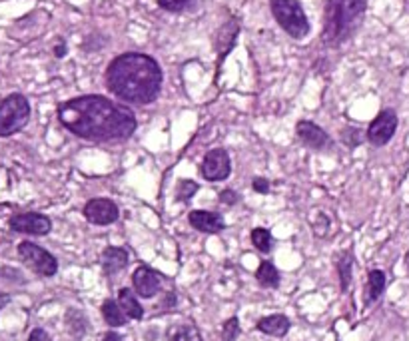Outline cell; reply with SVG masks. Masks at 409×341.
Returning a JSON list of instances; mask_svg holds the SVG:
<instances>
[{"label":"cell","instance_id":"cell-1","mask_svg":"<svg viewBox=\"0 0 409 341\" xmlns=\"http://www.w3.org/2000/svg\"><path fill=\"white\" fill-rule=\"evenodd\" d=\"M59 120L74 136L94 142L124 140L136 130V116L128 106L98 94L66 100L59 106Z\"/></svg>","mask_w":409,"mask_h":341},{"label":"cell","instance_id":"cell-9","mask_svg":"<svg viewBox=\"0 0 409 341\" xmlns=\"http://www.w3.org/2000/svg\"><path fill=\"white\" fill-rule=\"evenodd\" d=\"M11 228L14 232L30 235H47L52 230V222L44 213L24 212L16 213L11 218Z\"/></svg>","mask_w":409,"mask_h":341},{"label":"cell","instance_id":"cell-21","mask_svg":"<svg viewBox=\"0 0 409 341\" xmlns=\"http://www.w3.org/2000/svg\"><path fill=\"white\" fill-rule=\"evenodd\" d=\"M252 244L262 254H269L274 249V237H271V234H269L266 228H256L252 232Z\"/></svg>","mask_w":409,"mask_h":341},{"label":"cell","instance_id":"cell-2","mask_svg":"<svg viewBox=\"0 0 409 341\" xmlns=\"http://www.w3.org/2000/svg\"><path fill=\"white\" fill-rule=\"evenodd\" d=\"M106 86L124 102L152 104L160 94L162 68L148 54L126 52L110 62L106 70Z\"/></svg>","mask_w":409,"mask_h":341},{"label":"cell","instance_id":"cell-26","mask_svg":"<svg viewBox=\"0 0 409 341\" xmlns=\"http://www.w3.org/2000/svg\"><path fill=\"white\" fill-rule=\"evenodd\" d=\"M341 138H343V142L350 146V148H355V146H360L363 140L362 136V130L358 128H346L343 132H341Z\"/></svg>","mask_w":409,"mask_h":341},{"label":"cell","instance_id":"cell-7","mask_svg":"<svg viewBox=\"0 0 409 341\" xmlns=\"http://www.w3.org/2000/svg\"><path fill=\"white\" fill-rule=\"evenodd\" d=\"M398 130V114L393 110H381L367 128V140L374 146H386Z\"/></svg>","mask_w":409,"mask_h":341},{"label":"cell","instance_id":"cell-3","mask_svg":"<svg viewBox=\"0 0 409 341\" xmlns=\"http://www.w3.org/2000/svg\"><path fill=\"white\" fill-rule=\"evenodd\" d=\"M367 0H327L324 40L338 44L350 35L351 26L362 18Z\"/></svg>","mask_w":409,"mask_h":341},{"label":"cell","instance_id":"cell-17","mask_svg":"<svg viewBox=\"0 0 409 341\" xmlns=\"http://www.w3.org/2000/svg\"><path fill=\"white\" fill-rule=\"evenodd\" d=\"M118 304H120V307L124 309V314H126L130 319L144 318V309H142L140 302L136 299V295L132 294V290H128V287L120 290V294H118Z\"/></svg>","mask_w":409,"mask_h":341},{"label":"cell","instance_id":"cell-5","mask_svg":"<svg viewBox=\"0 0 409 341\" xmlns=\"http://www.w3.org/2000/svg\"><path fill=\"white\" fill-rule=\"evenodd\" d=\"M30 104L23 94L6 96L0 104V136H12L28 124Z\"/></svg>","mask_w":409,"mask_h":341},{"label":"cell","instance_id":"cell-8","mask_svg":"<svg viewBox=\"0 0 409 341\" xmlns=\"http://www.w3.org/2000/svg\"><path fill=\"white\" fill-rule=\"evenodd\" d=\"M230 170H232V162H230V156L222 148H216L204 156V162H202V176L206 178L208 182H220L230 176Z\"/></svg>","mask_w":409,"mask_h":341},{"label":"cell","instance_id":"cell-25","mask_svg":"<svg viewBox=\"0 0 409 341\" xmlns=\"http://www.w3.org/2000/svg\"><path fill=\"white\" fill-rule=\"evenodd\" d=\"M240 335V321L238 318H230L222 326V341H236Z\"/></svg>","mask_w":409,"mask_h":341},{"label":"cell","instance_id":"cell-27","mask_svg":"<svg viewBox=\"0 0 409 341\" xmlns=\"http://www.w3.org/2000/svg\"><path fill=\"white\" fill-rule=\"evenodd\" d=\"M218 198H220V202L226 204V206H236V204L240 202V196L236 194L234 190H224V192L218 194Z\"/></svg>","mask_w":409,"mask_h":341},{"label":"cell","instance_id":"cell-6","mask_svg":"<svg viewBox=\"0 0 409 341\" xmlns=\"http://www.w3.org/2000/svg\"><path fill=\"white\" fill-rule=\"evenodd\" d=\"M18 256L23 259L24 264L30 268L32 271H36L38 275H44V278H52L56 275L59 271V261L56 258L47 252L44 247L36 246L32 242H23L18 246Z\"/></svg>","mask_w":409,"mask_h":341},{"label":"cell","instance_id":"cell-24","mask_svg":"<svg viewBox=\"0 0 409 341\" xmlns=\"http://www.w3.org/2000/svg\"><path fill=\"white\" fill-rule=\"evenodd\" d=\"M198 192V184L192 182V180H180L178 182V188H176V196L180 202H190L192 196Z\"/></svg>","mask_w":409,"mask_h":341},{"label":"cell","instance_id":"cell-11","mask_svg":"<svg viewBox=\"0 0 409 341\" xmlns=\"http://www.w3.org/2000/svg\"><path fill=\"white\" fill-rule=\"evenodd\" d=\"M132 285L136 290V294L144 297V299H150L154 295L160 292V278L158 273L146 266H140L138 270L134 271L132 275Z\"/></svg>","mask_w":409,"mask_h":341},{"label":"cell","instance_id":"cell-15","mask_svg":"<svg viewBox=\"0 0 409 341\" xmlns=\"http://www.w3.org/2000/svg\"><path fill=\"white\" fill-rule=\"evenodd\" d=\"M290 319L281 314H276V316H268V318H262L257 321V330L266 335H271V337H283L288 331H290Z\"/></svg>","mask_w":409,"mask_h":341},{"label":"cell","instance_id":"cell-4","mask_svg":"<svg viewBox=\"0 0 409 341\" xmlns=\"http://www.w3.org/2000/svg\"><path fill=\"white\" fill-rule=\"evenodd\" d=\"M271 14L281 28L292 38H305L310 32V23L300 0H269Z\"/></svg>","mask_w":409,"mask_h":341},{"label":"cell","instance_id":"cell-30","mask_svg":"<svg viewBox=\"0 0 409 341\" xmlns=\"http://www.w3.org/2000/svg\"><path fill=\"white\" fill-rule=\"evenodd\" d=\"M28 341H52V340H50V335H48L47 331L40 330V328H36V330L30 331V335H28Z\"/></svg>","mask_w":409,"mask_h":341},{"label":"cell","instance_id":"cell-28","mask_svg":"<svg viewBox=\"0 0 409 341\" xmlns=\"http://www.w3.org/2000/svg\"><path fill=\"white\" fill-rule=\"evenodd\" d=\"M252 188H254V192H257V194H268L269 182L266 178H254V180H252Z\"/></svg>","mask_w":409,"mask_h":341},{"label":"cell","instance_id":"cell-23","mask_svg":"<svg viewBox=\"0 0 409 341\" xmlns=\"http://www.w3.org/2000/svg\"><path fill=\"white\" fill-rule=\"evenodd\" d=\"M200 0H158V6L168 12H186L198 6Z\"/></svg>","mask_w":409,"mask_h":341},{"label":"cell","instance_id":"cell-31","mask_svg":"<svg viewBox=\"0 0 409 341\" xmlns=\"http://www.w3.org/2000/svg\"><path fill=\"white\" fill-rule=\"evenodd\" d=\"M102 341H124V340H122V335H118V333H114V331H108Z\"/></svg>","mask_w":409,"mask_h":341},{"label":"cell","instance_id":"cell-10","mask_svg":"<svg viewBox=\"0 0 409 341\" xmlns=\"http://www.w3.org/2000/svg\"><path fill=\"white\" fill-rule=\"evenodd\" d=\"M118 206L106 198H94L84 206V218L94 225H110L118 220Z\"/></svg>","mask_w":409,"mask_h":341},{"label":"cell","instance_id":"cell-12","mask_svg":"<svg viewBox=\"0 0 409 341\" xmlns=\"http://www.w3.org/2000/svg\"><path fill=\"white\" fill-rule=\"evenodd\" d=\"M188 222L194 230L204 232V234H218L226 228L224 218L220 213L204 212V210H194V212L188 213Z\"/></svg>","mask_w":409,"mask_h":341},{"label":"cell","instance_id":"cell-19","mask_svg":"<svg viewBox=\"0 0 409 341\" xmlns=\"http://www.w3.org/2000/svg\"><path fill=\"white\" fill-rule=\"evenodd\" d=\"M256 280L264 287H278L280 285V271L271 261H262L256 271Z\"/></svg>","mask_w":409,"mask_h":341},{"label":"cell","instance_id":"cell-22","mask_svg":"<svg viewBox=\"0 0 409 341\" xmlns=\"http://www.w3.org/2000/svg\"><path fill=\"white\" fill-rule=\"evenodd\" d=\"M170 341H202V335L196 326H178L170 331Z\"/></svg>","mask_w":409,"mask_h":341},{"label":"cell","instance_id":"cell-18","mask_svg":"<svg viewBox=\"0 0 409 341\" xmlns=\"http://www.w3.org/2000/svg\"><path fill=\"white\" fill-rule=\"evenodd\" d=\"M102 316H104V321L110 328H122L126 323V318H128L124 314V309L120 307V304L114 299H106L102 304Z\"/></svg>","mask_w":409,"mask_h":341},{"label":"cell","instance_id":"cell-32","mask_svg":"<svg viewBox=\"0 0 409 341\" xmlns=\"http://www.w3.org/2000/svg\"><path fill=\"white\" fill-rule=\"evenodd\" d=\"M64 54H66V48L64 46L56 48V56H64Z\"/></svg>","mask_w":409,"mask_h":341},{"label":"cell","instance_id":"cell-13","mask_svg":"<svg viewBox=\"0 0 409 341\" xmlns=\"http://www.w3.org/2000/svg\"><path fill=\"white\" fill-rule=\"evenodd\" d=\"M295 130H298V138L302 140V144H305L312 150H319V148H324L329 142L327 132H324V128H319L314 122H307V120L298 122V128Z\"/></svg>","mask_w":409,"mask_h":341},{"label":"cell","instance_id":"cell-29","mask_svg":"<svg viewBox=\"0 0 409 341\" xmlns=\"http://www.w3.org/2000/svg\"><path fill=\"white\" fill-rule=\"evenodd\" d=\"M317 220H319V224L316 222V234L317 235H326L327 234V228H329V220H327L324 213H317Z\"/></svg>","mask_w":409,"mask_h":341},{"label":"cell","instance_id":"cell-33","mask_svg":"<svg viewBox=\"0 0 409 341\" xmlns=\"http://www.w3.org/2000/svg\"><path fill=\"white\" fill-rule=\"evenodd\" d=\"M405 266H408V270H409V252L405 254Z\"/></svg>","mask_w":409,"mask_h":341},{"label":"cell","instance_id":"cell-16","mask_svg":"<svg viewBox=\"0 0 409 341\" xmlns=\"http://www.w3.org/2000/svg\"><path fill=\"white\" fill-rule=\"evenodd\" d=\"M386 290V273L381 270H372L367 275V287H365V294H363V304L365 306H372L374 302H377L381 294Z\"/></svg>","mask_w":409,"mask_h":341},{"label":"cell","instance_id":"cell-14","mask_svg":"<svg viewBox=\"0 0 409 341\" xmlns=\"http://www.w3.org/2000/svg\"><path fill=\"white\" fill-rule=\"evenodd\" d=\"M100 264H102V271L106 275H116L128 266V252L124 247H106L102 252Z\"/></svg>","mask_w":409,"mask_h":341},{"label":"cell","instance_id":"cell-20","mask_svg":"<svg viewBox=\"0 0 409 341\" xmlns=\"http://www.w3.org/2000/svg\"><path fill=\"white\" fill-rule=\"evenodd\" d=\"M336 268L339 273V282H341V292H348L351 283V268H353V258L351 252H343L336 261Z\"/></svg>","mask_w":409,"mask_h":341}]
</instances>
